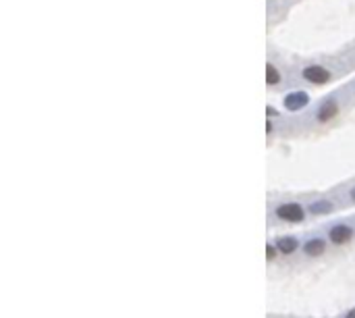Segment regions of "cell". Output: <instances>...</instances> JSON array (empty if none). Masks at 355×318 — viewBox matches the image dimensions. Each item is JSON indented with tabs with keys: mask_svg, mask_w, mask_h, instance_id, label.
I'll return each instance as SVG.
<instances>
[{
	"mask_svg": "<svg viewBox=\"0 0 355 318\" xmlns=\"http://www.w3.org/2000/svg\"><path fill=\"white\" fill-rule=\"evenodd\" d=\"M299 77L310 85H326L335 79V71L322 62H312L299 69Z\"/></svg>",
	"mask_w": 355,
	"mask_h": 318,
	"instance_id": "obj_1",
	"label": "cell"
},
{
	"mask_svg": "<svg viewBox=\"0 0 355 318\" xmlns=\"http://www.w3.org/2000/svg\"><path fill=\"white\" fill-rule=\"evenodd\" d=\"M341 108H343V102H341V98L337 96V94H335V96H328L326 100H322L318 104V108L314 112V121L318 125H326V123H330V121H335L339 117Z\"/></svg>",
	"mask_w": 355,
	"mask_h": 318,
	"instance_id": "obj_2",
	"label": "cell"
},
{
	"mask_svg": "<svg viewBox=\"0 0 355 318\" xmlns=\"http://www.w3.org/2000/svg\"><path fill=\"white\" fill-rule=\"evenodd\" d=\"M276 216L285 222H301L305 218V210L299 202H285L276 206Z\"/></svg>",
	"mask_w": 355,
	"mask_h": 318,
	"instance_id": "obj_3",
	"label": "cell"
},
{
	"mask_svg": "<svg viewBox=\"0 0 355 318\" xmlns=\"http://www.w3.org/2000/svg\"><path fill=\"white\" fill-rule=\"evenodd\" d=\"M353 233L355 231H353L351 225H335L328 231V239L333 243H337V245H343V243H349L353 239Z\"/></svg>",
	"mask_w": 355,
	"mask_h": 318,
	"instance_id": "obj_4",
	"label": "cell"
},
{
	"mask_svg": "<svg viewBox=\"0 0 355 318\" xmlns=\"http://www.w3.org/2000/svg\"><path fill=\"white\" fill-rule=\"evenodd\" d=\"M324 249H326V241L322 239V237H312L303 245V252L307 254V256H312V258L320 256V254H324Z\"/></svg>",
	"mask_w": 355,
	"mask_h": 318,
	"instance_id": "obj_5",
	"label": "cell"
},
{
	"mask_svg": "<svg viewBox=\"0 0 355 318\" xmlns=\"http://www.w3.org/2000/svg\"><path fill=\"white\" fill-rule=\"evenodd\" d=\"M280 81H282L280 69L274 65L272 60H268V62H266V85H268V87H276Z\"/></svg>",
	"mask_w": 355,
	"mask_h": 318,
	"instance_id": "obj_6",
	"label": "cell"
},
{
	"mask_svg": "<svg viewBox=\"0 0 355 318\" xmlns=\"http://www.w3.org/2000/svg\"><path fill=\"white\" fill-rule=\"evenodd\" d=\"M274 245H276V249L282 254V256H289V254H293L299 247V241L295 237H280V239H276Z\"/></svg>",
	"mask_w": 355,
	"mask_h": 318,
	"instance_id": "obj_7",
	"label": "cell"
},
{
	"mask_svg": "<svg viewBox=\"0 0 355 318\" xmlns=\"http://www.w3.org/2000/svg\"><path fill=\"white\" fill-rule=\"evenodd\" d=\"M333 210H335V204L328 202V200H318V202H314V204L310 206V212H312V214H328V212H333Z\"/></svg>",
	"mask_w": 355,
	"mask_h": 318,
	"instance_id": "obj_8",
	"label": "cell"
},
{
	"mask_svg": "<svg viewBox=\"0 0 355 318\" xmlns=\"http://www.w3.org/2000/svg\"><path fill=\"white\" fill-rule=\"evenodd\" d=\"M276 245H266V256H268V260H272L274 256H276Z\"/></svg>",
	"mask_w": 355,
	"mask_h": 318,
	"instance_id": "obj_9",
	"label": "cell"
},
{
	"mask_svg": "<svg viewBox=\"0 0 355 318\" xmlns=\"http://www.w3.org/2000/svg\"><path fill=\"white\" fill-rule=\"evenodd\" d=\"M345 318H355V308H353V310H349V312H347V316H345Z\"/></svg>",
	"mask_w": 355,
	"mask_h": 318,
	"instance_id": "obj_10",
	"label": "cell"
},
{
	"mask_svg": "<svg viewBox=\"0 0 355 318\" xmlns=\"http://www.w3.org/2000/svg\"><path fill=\"white\" fill-rule=\"evenodd\" d=\"M349 198H351V200L355 202V187H353V189H351V192H349Z\"/></svg>",
	"mask_w": 355,
	"mask_h": 318,
	"instance_id": "obj_11",
	"label": "cell"
}]
</instances>
